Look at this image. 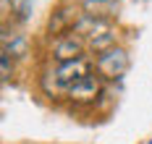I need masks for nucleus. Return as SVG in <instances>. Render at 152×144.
Masks as SVG:
<instances>
[{"label": "nucleus", "mask_w": 152, "mask_h": 144, "mask_svg": "<svg viewBox=\"0 0 152 144\" xmlns=\"http://www.w3.org/2000/svg\"><path fill=\"white\" fill-rule=\"evenodd\" d=\"M87 76H89V63H87L84 58H81V60H71V63H61L58 71H55V79H58V84H63V87H71V84L87 79Z\"/></svg>", "instance_id": "2"}, {"label": "nucleus", "mask_w": 152, "mask_h": 144, "mask_svg": "<svg viewBox=\"0 0 152 144\" xmlns=\"http://www.w3.org/2000/svg\"><path fill=\"white\" fill-rule=\"evenodd\" d=\"M8 71H11V63H8V52H3V79H8Z\"/></svg>", "instance_id": "6"}, {"label": "nucleus", "mask_w": 152, "mask_h": 144, "mask_svg": "<svg viewBox=\"0 0 152 144\" xmlns=\"http://www.w3.org/2000/svg\"><path fill=\"white\" fill-rule=\"evenodd\" d=\"M97 95H100L97 76H87V79H81V81H76V84L68 87V97L76 100V102H92Z\"/></svg>", "instance_id": "3"}, {"label": "nucleus", "mask_w": 152, "mask_h": 144, "mask_svg": "<svg viewBox=\"0 0 152 144\" xmlns=\"http://www.w3.org/2000/svg\"><path fill=\"white\" fill-rule=\"evenodd\" d=\"M11 8L18 13V18H26L31 11V0H11Z\"/></svg>", "instance_id": "5"}, {"label": "nucleus", "mask_w": 152, "mask_h": 144, "mask_svg": "<svg viewBox=\"0 0 152 144\" xmlns=\"http://www.w3.org/2000/svg\"><path fill=\"white\" fill-rule=\"evenodd\" d=\"M81 52H84V45L79 37H63L55 42V58L61 63H71V60H81Z\"/></svg>", "instance_id": "4"}, {"label": "nucleus", "mask_w": 152, "mask_h": 144, "mask_svg": "<svg viewBox=\"0 0 152 144\" xmlns=\"http://www.w3.org/2000/svg\"><path fill=\"white\" fill-rule=\"evenodd\" d=\"M97 71L107 76V79H115V76H121L123 71L129 68V58H126V52L121 47H110V50H102L100 55H97Z\"/></svg>", "instance_id": "1"}]
</instances>
